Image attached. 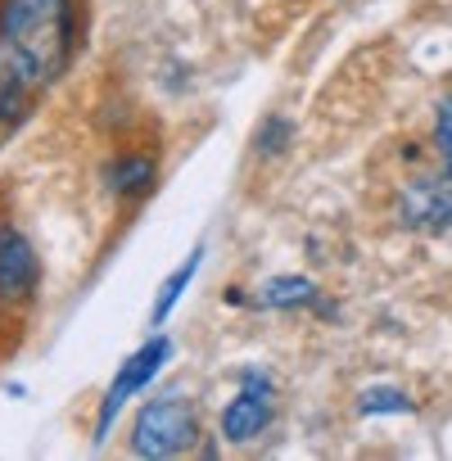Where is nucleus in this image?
Here are the masks:
<instances>
[{"mask_svg": "<svg viewBox=\"0 0 452 461\" xmlns=\"http://www.w3.org/2000/svg\"><path fill=\"white\" fill-rule=\"evenodd\" d=\"M73 55V0H0V136L59 82Z\"/></svg>", "mask_w": 452, "mask_h": 461, "instance_id": "obj_1", "label": "nucleus"}, {"mask_svg": "<svg viewBox=\"0 0 452 461\" xmlns=\"http://www.w3.org/2000/svg\"><path fill=\"white\" fill-rule=\"evenodd\" d=\"M194 438H199V416H194L190 398H185V393H176V389H167V393H158V398H149V402L140 407L131 452L163 461V456L185 452Z\"/></svg>", "mask_w": 452, "mask_h": 461, "instance_id": "obj_2", "label": "nucleus"}, {"mask_svg": "<svg viewBox=\"0 0 452 461\" xmlns=\"http://www.w3.org/2000/svg\"><path fill=\"white\" fill-rule=\"evenodd\" d=\"M172 357V339L167 335H154V339H145L127 362H122V371L113 375V384L104 389V398H100V411H95V443H104L109 438V429H113V420H118V411L163 371V362Z\"/></svg>", "mask_w": 452, "mask_h": 461, "instance_id": "obj_3", "label": "nucleus"}, {"mask_svg": "<svg viewBox=\"0 0 452 461\" xmlns=\"http://www.w3.org/2000/svg\"><path fill=\"white\" fill-rule=\"evenodd\" d=\"M272 416H276V389H272V380L263 371H245L236 398L226 402V411H221V434L231 438V443H249V438H258L272 425Z\"/></svg>", "mask_w": 452, "mask_h": 461, "instance_id": "obj_4", "label": "nucleus"}, {"mask_svg": "<svg viewBox=\"0 0 452 461\" xmlns=\"http://www.w3.org/2000/svg\"><path fill=\"white\" fill-rule=\"evenodd\" d=\"M37 249L19 226H0V303L23 308L37 294Z\"/></svg>", "mask_w": 452, "mask_h": 461, "instance_id": "obj_5", "label": "nucleus"}, {"mask_svg": "<svg viewBox=\"0 0 452 461\" xmlns=\"http://www.w3.org/2000/svg\"><path fill=\"white\" fill-rule=\"evenodd\" d=\"M317 303V285L308 276H272L258 290V308H308Z\"/></svg>", "mask_w": 452, "mask_h": 461, "instance_id": "obj_6", "label": "nucleus"}, {"mask_svg": "<svg viewBox=\"0 0 452 461\" xmlns=\"http://www.w3.org/2000/svg\"><path fill=\"white\" fill-rule=\"evenodd\" d=\"M199 263H203V249H190V258L163 281V290H158V299H154V326H163L167 317H172V308L181 303V294H185V285L194 281V272H199Z\"/></svg>", "mask_w": 452, "mask_h": 461, "instance_id": "obj_7", "label": "nucleus"}, {"mask_svg": "<svg viewBox=\"0 0 452 461\" xmlns=\"http://www.w3.org/2000/svg\"><path fill=\"white\" fill-rule=\"evenodd\" d=\"M407 221H416V226H425V221H452V194H443V190H429V185H416L411 194H407Z\"/></svg>", "mask_w": 452, "mask_h": 461, "instance_id": "obj_8", "label": "nucleus"}, {"mask_svg": "<svg viewBox=\"0 0 452 461\" xmlns=\"http://www.w3.org/2000/svg\"><path fill=\"white\" fill-rule=\"evenodd\" d=\"M149 181H154V163L149 158H118L113 167H109V190L113 194H145L149 190Z\"/></svg>", "mask_w": 452, "mask_h": 461, "instance_id": "obj_9", "label": "nucleus"}, {"mask_svg": "<svg viewBox=\"0 0 452 461\" xmlns=\"http://www.w3.org/2000/svg\"><path fill=\"white\" fill-rule=\"evenodd\" d=\"M357 407H362V416H380V411H411V402H407V398H402V389H393V384L362 389Z\"/></svg>", "mask_w": 452, "mask_h": 461, "instance_id": "obj_10", "label": "nucleus"}, {"mask_svg": "<svg viewBox=\"0 0 452 461\" xmlns=\"http://www.w3.org/2000/svg\"><path fill=\"white\" fill-rule=\"evenodd\" d=\"M290 136H294V127H290V118H267V122L258 127V136H254V145H258V154H281V149L290 145Z\"/></svg>", "mask_w": 452, "mask_h": 461, "instance_id": "obj_11", "label": "nucleus"}, {"mask_svg": "<svg viewBox=\"0 0 452 461\" xmlns=\"http://www.w3.org/2000/svg\"><path fill=\"white\" fill-rule=\"evenodd\" d=\"M438 154H443V167H447V181H452V140H443Z\"/></svg>", "mask_w": 452, "mask_h": 461, "instance_id": "obj_12", "label": "nucleus"}]
</instances>
